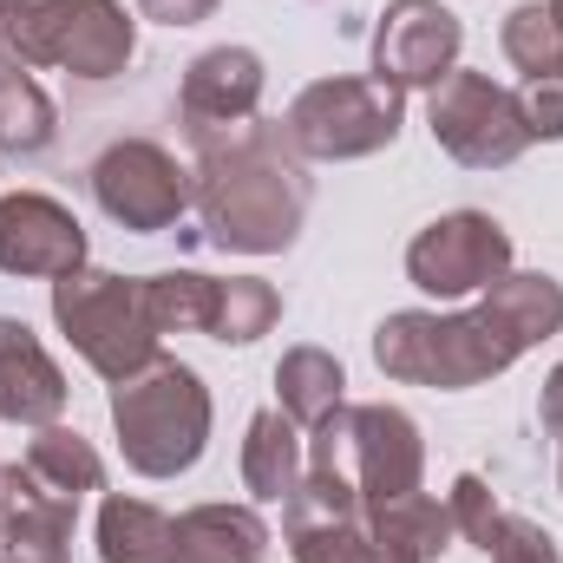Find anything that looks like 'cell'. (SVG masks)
<instances>
[{
  "label": "cell",
  "instance_id": "1",
  "mask_svg": "<svg viewBox=\"0 0 563 563\" xmlns=\"http://www.w3.org/2000/svg\"><path fill=\"white\" fill-rule=\"evenodd\" d=\"M558 328H563V282L544 276V269H511L465 314H426V308L387 314L374 328V367L387 380H407V387L465 394V387L505 374L511 361H525Z\"/></svg>",
  "mask_w": 563,
  "mask_h": 563
},
{
  "label": "cell",
  "instance_id": "2",
  "mask_svg": "<svg viewBox=\"0 0 563 563\" xmlns=\"http://www.w3.org/2000/svg\"><path fill=\"white\" fill-rule=\"evenodd\" d=\"M197 217L217 250L282 256L308 217V177L276 125H243L197 164Z\"/></svg>",
  "mask_w": 563,
  "mask_h": 563
},
{
  "label": "cell",
  "instance_id": "3",
  "mask_svg": "<svg viewBox=\"0 0 563 563\" xmlns=\"http://www.w3.org/2000/svg\"><path fill=\"white\" fill-rule=\"evenodd\" d=\"M53 321L59 334L79 347V361L99 380H132L144 374L164 341L157 314H151V276H112V269H73L53 282Z\"/></svg>",
  "mask_w": 563,
  "mask_h": 563
},
{
  "label": "cell",
  "instance_id": "4",
  "mask_svg": "<svg viewBox=\"0 0 563 563\" xmlns=\"http://www.w3.org/2000/svg\"><path fill=\"white\" fill-rule=\"evenodd\" d=\"M112 432L139 478H177L210 445V387L184 361H151L112 387Z\"/></svg>",
  "mask_w": 563,
  "mask_h": 563
},
{
  "label": "cell",
  "instance_id": "5",
  "mask_svg": "<svg viewBox=\"0 0 563 563\" xmlns=\"http://www.w3.org/2000/svg\"><path fill=\"white\" fill-rule=\"evenodd\" d=\"M0 53L13 66H59L73 79H119L139 53V26L119 0H40L0 7Z\"/></svg>",
  "mask_w": 563,
  "mask_h": 563
},
{
  "label": "cell",
  "instance_id": "6",
  "mask_svg": "<svg viewBox=\"0 0 563 563\" xmlns=\"http://www.w3.org/2000/svg\"><path fill=\"white\" fill-rule=\"evenodd\" d=\"M308 465L347 472L361 505L380 511L394 498H413L426 485V439L400 407H341L334 420L314 426Z\"/></svg>",
  "mask_w": 563,
  "mask_h": 563
},
{
  "label": "cell",
  "instance_id": "7",
  "mask_svg": "<svg viewBox=\"0 0 563 563\" xmlns=\"http://www.w3.org/2000/svg\"><path fill=\"white\" fill-rule=\"evenodd\" d=\"M400 119H407V92L387 79H314L295 92L282 139L295 157L354 164V157H374L400 139Z\"/></svg>",
  "mask_w": 563,
  "mask_h": 563
},
{
  "label": "cell",
  "instance_id": "8",
  "mask_svg": "<svg viewBox=\"0 0 563 563\" xmlns=\"http://www.w3.org/2000/svg\"><path fill=\"white\" fill-rule=\"evenodd\" d=\"M426 125H432V144L465 164V170H505L525 157V112H518V92L472 73V66H452L432 92H426Z\"/></svg>",
  "mask_w": 563,
  "mask_h": 563
},
{
  "label": "cell",
  "instance_id": "9",
  "mask_svg": "<svg viewBox=\"0 0 563 563\" xmlns=\"http://www.w3.org/2000/svg\"><path fill=\"white\" fill-rule=\"evenodd\" d=\"M92 197L119 230L157 236L170 230L184 210H197V170H184L164 144L151 139H119L99 151L92 164Z\"/></svg>",
  "mask_w": 563,
  "mask_h": 563
},
{
  "label": "cell",
  "instance_id": "10",
  "mask_svg": "<svg viewBox=\"0 0 563 563\" xmlns=\"http://www.w3.org/2000/svg\"><path fill=\"white\" fill-rule=\"evenodd\" d=\"M407 276H413V288L439 295V301L485 295L498 276H511V236L485 210H452L407 243Z\"/></svg>",
  "mask_w": 563,
  "mask_h": 563
},
{
  "label": "cell",
  "instance_id": "11",
  "mask_svg": "<svg viewBox=\"0 0 563 563\" xmlns=\"http://www.w3.org/2000/svg\"><path fill=\"white\" fill-rule=\"evenodd\" d=\"M465 26L452 7L439 0H394L374 26V79L400 86V92H432L452 66H459Z\"/></svg>",
  "mask_w": 563,
  "mask_h": 563
},
{
  "label": "cell",
  "instance_id": "12",
  "mask_svg": "<svg viewBox=\"0 0 563 563\" xmlns=\"http://www.w3.org/2000/svg\"><path fill=\"white\" fill-rule=\"evenodd\" d=\"M256 106H263V59L250 46H210V53L190 59L177 112H184V132H190L197 151L256 125Z\"/></svg>",
  "mask_w": 563,
  "mask_h": 563
},
{
  "label": "cell",
  "instance_id": "13",
  "mask_svg": "<svg viewBox=\"0 0 563 563\" xmlns=\"http://www.w3.org/2000/svg\"><path fill=\"white\" fill-rule=\"evenodd\" d=\"M0 269L7 276H73L86 269V230L79 217L46 197V190H13L0 197Z\"/></svg>",
  "mask_w": 563,
  "mask_h": 563
},
{
  "label": "cell",
  "instance_id": "14",
  "mask_svg": "<svg viewBox=\"0 0 563 563\" xmlns=\"http://www.w3.org/2000/svg\"><path fill=\"white\" fill-rule=\"evenodd\" d=\"M73 498H53L26 478V465H0V551L7 563H66L73 551Z\"/></svg>",
  "mask_w": 563,
  "mask_h": 563
},
{
  "label": "cell",
  "instance_id": "15",
  "mask_svg": "<svg viewBox=\"0 0 563 563\" xmlns=\"http://www.w3.org/2000/svg\"><path fill=\"white\" fill-rule=\"evenodd\" d=\"M66 413V374L40 347V334L13 314H0V420L13 426H59Z\"/></svg>",
  "mask_w": 563,
  "mask_h": 563
},
{
  "label": "cell",
  "instance_id": "16",
  "mask_svg": "<svg viewBox=\"0 0 563 563\" xmlns=\"http://www.w3.org/2000/svg\"><path fill=\"white\" fill-rule=\"evenodd\" d=\"M452 525H459V531H465V538H472L492 563H563L558 538H551L544 525H531V518L505 511L478 472H465V478L452 485Z\"/></svg>",
  "mask_w": 563,
  "mask_h": 563
},
{
  "label": "cell",
  "instance_id": "17",
  "mask_svg": "<svg viewBox=\"0 0 563 563\" xmlns=\"http://www.w3.org/2000/svg\"><path fill=\"white\" fill-rule=\"evenodd\" d=\"M269 525L250 505H190L170 531V563H263Z\"/></svg>",
  "mask_w": 563,
  "mask_h": 563
},
{
  "label": "cell",
  "instance_id": "18",
  "mask_svg": "<svg viewBox=\"0 0 563 563\" xmlns=\"http://www.w3.org/2000/svg\"><path fill=\"white\" fill-rule=\"evenodd\" d=\"M301 472H308V459H301L295 420H288L282 407H263V413L250 420V432H243V485H250V498L282 505V498L301 485Z\"/></svg>",
  "mask_w": 563,
  "mask_h": 563
},
{
  "label": "cell",
  "instance_id": "19",
  "mask_svg": "<svg viewBox=\"0 0 563 563\" xmlns=\"http://www.w3.org/2000/svg\"><path fill=\"white\" fill-rule=\"evenodd\" d=\"M367 531H374V544H380V558L387 563H432L445 544H452V505H439V498H394V505H380V511H367Z\"/></svg>",
  "mask_w": 563,
  "mask_h": 563
},
{
  "label": "cell",
  "instance_id": "20",
  "mask_svg": "<svg viewBox=\"0 0 563 563\" xmlns=\"http://www.w3.org/2000/svg\"><path fill=\"white\" fill-rule=\"evenodd\" d=\"M347 374H341V361L328 354V347H288L282 354V367H276V400H282V413L295 426H314L321 420H334L347 400Z\"/></svg>",
  "mask_w": 563,
  "mask_h": 563
},
{
  "label": "cell",
  "instance_id": "21",
  "mask_svg": "<svg viewBox=\"0 0 563 563\" xmlns=\"http://www.w3.org/2000/svg\"><path fill=\"white\" fill-rule=\"evenodd\" d=\"M20 465H26V478H33V485H46L53 498H73V505H79L86 492H99V485H106V465H99L92 439H86V432H73V426H40Z\"/></svg>",
  "mask_w": 563,
  "mask_h": 563
},
{
  "label": "cell",
  "instance_id": "22",
  "mask_svg": "<svg viewBox=\"0 0 563 563\" xmlns=\"http://www.w3.org/2000/svg\"><path fill=\"white\" fill-rule=\"evenodd\" d=\"M276 321H282V295L263 276H210V301H203V334L210 341L250 347Z\"/></svg>",
  "mask_w": 563,
  "mask_h": 563
},
{
  "label": "cell",
  "instance_id": "23",
  "mask_svg": "<svg viewBox=\"0 0 563 563\" xmlns=\"http://www.w3.org/2000/svg\"><path fill=\"white\" fill-rule=\"evenodd\" d=\"M170 531H177V518H164L144 498L112 492L99 505V563H170Z\"/></svg>",
  "mask_w": 563,
  "mask_h": 563
},
{
  "label": "cell",
  "instance_id": "24",
  "mask_svg": "<svg viewBox=\"0 0 563 563\" xmlns=\"http://www.w3.org/2000/svg\"><path fill=\"white\" fill-rule=\"evenodd\" d=\"M59 139V112L46 99V86L26 66H0V151L7 157H40Z\"/></svg>",
  "mask_w": 563,
  "mask_h": 563
},
{
  "label": "cell",
  "instance_id": "25",
  "mask_svg": "<svg viewBox=\"0 0 563 563\" xmlns=\"http://www.w3.org/2000/svg\"><path fill=\"white\" fill-rule=\"evenodd\" d=\"M505 59L525 73V79H551L563 73V13L551 0H525L505 13Z\"/></svg>",
  "mask_w": 563,
  "mask_h": 563
},
{
  "label": "cell",
  "instance_id": "26",
  "mask_svg": "<svg viewBox=\"0 0 563 563\" xmlns=\"http://www.w3.org/2000/svg\"><path fill=\"white\" fill-rule=\"evenodd\" d=\"M518 112H525L531 144L563 139V73H551V79H525V86H518Z\"/></svg>",
  "mask_w": 563,
  "mask_h": 563
},
{
  "label": "cell",
  "instance_id": "27",
  "mask_svg": "<svg viewBox=\"0 0 563 563\" xmlns=\"http://www.w3.org/2000/svg\"><path fill=\"white\" fill-rule=\"evenodd\" d=\"M223 0H139L144 20H157V26H197V20H210Z\"/></svg>",
  "mask_w": 563,
  "mask_h": 563
},
{
  "label": "cell",
  "instance_id": "28",
  "mask_svg": "<svg viewBox=\"0 0 563 563\" xmlns=\"http://www.w3.org/2000/svg\"><path fill=\"white\" fill-rule=\"evenodd\" d=\"M538 413H544V426L563 439V361L551 367V380H544V400H538Z\"/></svg>",
  "mask_w": 563,
  "mask_h": 563
},
{
  "label": "cell",
  "instance_id": "29",
  "mask_svg": "<svg viewBox=\"0 0 563 563\" xmlns=\"http://www.w3.org/2000/svg\"><path fill=\"white\" fill-rule=\"evenodd\" d=\"M0 7H40V0H0Z\"/></svg>",
  "mask_w": 563,
  "mask_h": 563
},
{
  "label": "cell",
  "instance_id": "30",
  "mask_svg": "<svg viewBox=\"0 0 563 563\" xmlns=\"http://www.w3.org/2000/svg\"><path fill=\"white\" fill-rule=\"evenodd\" d=\"M558 492H563V459H558Z\"/></svg>",
  "mask_w": 563,
  "mask_h": 563
},
{
  "label": "cell",
  "instance_id": "31",
  "mask_svg": "<svg viewBox=\"0 0 563 563\" xmlns=\"http://www.w3.org/2000/svg\"><path fill=\"white\" fill-rule=\"evenodd\" d=\"M551 7H558V13H563V0H551Z\"/></svg>",
  "mask_w": 563,
  "mask_h": 563
}]
</instances>
